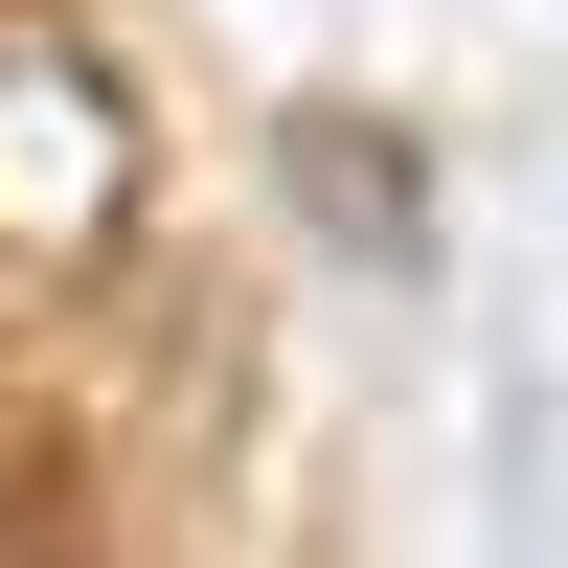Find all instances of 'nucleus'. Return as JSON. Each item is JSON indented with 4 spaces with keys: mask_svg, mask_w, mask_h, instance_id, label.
Listing matches in <instances>:
<instances>
[{
    "mask_svg": "<svg viewBox=\"0 0 568 568\" xmlns=\"http://www.w3.org/2000/svg\"><path fill=\"white\" fill-rule=\"evenodd\" d=\"M136 205H160V136H136V91L91 69L45 0H0V296H45V273H114Z\"/></svg>",
    "mask_w": 568,
    "mask_h": 568,
    "instance_id": "nucleus-1",
    "label": "nucleus"
}]
</instances>
